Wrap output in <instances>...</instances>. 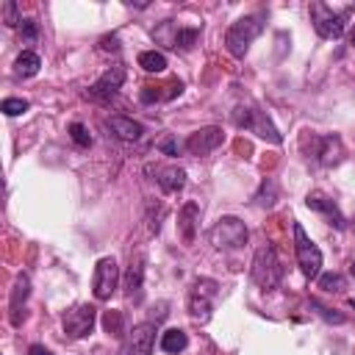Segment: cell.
Here are the masks:
<instances>
[{"mask_svg":"<svg viewBox=\"0 0 355 355\" xmlns=\"http://www.w3.org/2000/svg\"><path fill=\"white\" fill-rule=\"evenodd\" d=\"M247 225L239 216H222L216 219V225L208 230V239L216 250H239L247 244Z\"/></svg>","mask_w":355,"mask_h":355,"instance_id":"obj_6","label":"cell"},{"mask_svg":"<svg viewBox=\"0 0 355 355\" xmlns=\"http://www.w3.org/2000/svg\"><path fill=\"white\" fill-rule=\"evenodd\" d=\"M100 47H103L105 53H108V50L116 53V50H119V39H116V36H103V39H100Z\"/></svg>","mask_w":355,"mask_h":355,"instance_id":"obj_33","label":"cell"},{"mask_svg":"<svg viewBox=\"0 0 355 355\" xmlns=\"http://www.w3.org/2000/svg\"><path fill=\"white\" fill-rule=\"evenodd\" d=\"M69 136H72V141H75L78 147H89V144H92L89 128H86V125H80V122H72V125H69Z\"/></svg>","mask_w":355,"mask_h":355,"instance_id":"obj_29","label":"cell"},{"mask_svg":"<svg viewBox=\"0 0 355 355\" xmlns=\"http://www.w3.org/2000/svg\"><path fill=\"white\" fill-rule=\"evenodd\" d=\"M294 255H297V266L300 272L313 280L322 275V250L311 241V236L302 230L300 222H294Z\"/></svg>","mask_w":355,"mask_h":355,"instance_id":"obj_5","label":"cell"},{"mask_svg":"<svg viewBox=\"0 0 355 355\" xmlns=\"http://www.w3.org/2000/svg\"><path fill=\"white\" fill-rule=\"evenodd\" d=\"M316 158H319V164L322 166H336L341 158H344V144H341V139L338 136H319L316 139Z\"/></svg>","mask_w":355,"mask_h":355,"instance_id":"obj_15","label":"cell"},{"mask_svg":"<svg viewBox=\"0 0 355 355\" xmlns=\"http://www.w3.org/2000/svg\"><path fill=\"white\" fill-rule=\"evenodd\" d=\"M349 272H352V277H355V261H352V266H349Z\"/></svg>","mask_w":355,"mask_h":355,"instance_id":"obj_37","label":"cell"},{"mask_svg":"<svg viewBox=\"0 0 355 355\" xmlns=\"http://www.w3.org/2000/svg\"><path fill=\"white\" fill-rule=\"evenodd\" d=\"M97 322V308L94 305H75L72 311L64 313V333L69 338H83L92 333Z\"/></svg>","mask_w":355,"mask_h":355,"instance_id":"obj_11","label":"cell"},{"mask_svg":"<svg viewBox=\"0 0 355 355\" xmlns=\"http://www.w3.org/2000/svg\"><path fill=\"white\" fill-rule=\"evenodd\" d=\"M222 139H225V133H222V128H216V125H208V128H200V130H194L186 141H183V147L191 153V155H208V153H214L219 144H222Z\"/></svg>","mask_w":355,"mask_h":355,"instance_id":"obj_12","label":"cell"},{"mask_svg":"<svg viewBox=\"0 0 355 355\" xmlns=\"http://www.w3.org/2000/svg\"><path fill=\"white\" fill-rule=\"evenodd\" d=\"M349 44L355 47V28H352V33H349Z\"/></svg>","mask_w":355,"mask_h":355,"instance_id":"obj_36","label":"cell"},{"mask_svg":"<svg viewBox=\"0 0 355 355\" xmlns=\"http://www.w3.org/2000/svg\"><path fill=\"white\" fill-rule=\"evenodd\" d=\"M103 327H105L108 336H122V333H125V327H122V313H119V311H105Z\"/></svg>","mask_w":355,"mask_h":355,"instance_id":"obj_26","label":"cell"},{"mask_svg":"<svg viewBox=\"0 0 355 355\" xmlns=\"http://www.w3.org/2000/svg\"><path fill=\"white\" fill-rule=\"evenodd\" d=\"M352 227H355V219H352Z\"/></svg>","mask_w":355,"mask_h":355,"instance_id":"obj_39","label":"cell"},{"mask_svg":"<svg viewBox=\"0 0 355 355\" xmlns=\"http://www.w3.org/2000/svg\"><path fill=\"white\" fill-rule=\"evenodd\" d=\"M349 305H352V308H355V300H349Z\"/></svg>","mask_w":355,"mask_h":355,"instance_id":"obj_38","label":"cell"},{"mask_svg":"<svg viewBox=\"0 0 355 355\" xmlns=\"http://www.w3.org/2000/svg\"><path fill=\"white\" fill-rule=\"evenodd\" d=\"M344 286H347V280L338 272H322L319 275V288H324V291H344Z\"/></svg>","mask_w":355,"mask_h":355,"instance_id":"obj_24","label":"cell"},{"mask_svg":"<svg viewBox=\"0 0 355 355\" xmlns=\"http://www.w3.org/2000/svg\"><path fill=\"white\" fill-rule=\"evenodd\" d=\"M28 294H31V280H28V275L22 272V275H17L14 288H11V300H8V319H11L14 327H19L22 319H25V302H28Z\"/></svg>","mask_w":355,"mask_h":355,"instance_id":"obj_13","label":"cell"},{"mask_svg":"<svg viewBox=\"0 0 355 355\" xmlns=\"http://www.w3.org/2000/svg\"><path fill=\"white\" fill-rule=\"evenodd\" d=\"M153 347H155V324L141 322V324H133V330L125 333L122 355H153Z\"/></svg>","mask_w":355,"mask_h":355,"instance_id":"obj_9","label":"cell"},{"mask_svg":"<svg viewBox=\"0 0 355 355\" xmlns=\"http://www.w3.org/2000/svg\"><path fill=\"white\" fill-rule=\"evenodd\" d=\"M250 275H252V283L261 286L263 291L277 288V283H280V277H283V266H280V258H277L275 247H269V244L258 247V252H255V258H252Z\"/></svg>","mask_w":355,"mask_h":355,"instance_id":"obj_3","label":"cell"},{"mask_svg":"<svg viewBox=\"0 0 355 355\" xmlns=\"http://www.w3.org/2000/svg\"><path fill=\"white\" fill-rule=\"evenodd\" d=\"M158 150H161V153H166V155H178V153H180V141L169 136V139L158 141Z\"/></svg>","mask_w":355,"mask_h":355,"instance_id":"obj_32","label":"cell"},{"mask_svg":"<svg viewBox=\"0 0 355 355\" xmlns=\"http://www.w3.org/2000/svg\"><path fill=\"white\" fill-rule=\"evenodd\" d=\"M311 308H313V311H316V313H319V316H322L324 322H333V324H341V322H344V316H341V313H333L330 308H324V305H319L316 300H311Z\"/></svg>","mask_w":355,"mask_h":355,"instance_id":"obj_30","label":"cell"},{"mask_svg":"<svg viewBox=\"0 0 355 355\" xmlns=\"http://www.w3.org/2000/svg\"><path fill=\"white\" fill-rule=\"evenodd\" d=\"M197 216H200L197 202H186L178 211V227H180V233H183L186 241H194V222H197Z\"/></svg>","mask_w":355,"mask_h":355,"instance_id":"obj_19","label":"cell"},{"mask_svg":"<svg viewBox=\"0 0 355 355\" xmlns=\"http://www.w3.org/2000/svg\"><path fill=\"white\" fill-rule=\"evenodd\" d=\"M216 294H219V283L211 280V277H197L189 288V297H186V311L189 316L197 322V324H205L214 313V302H216Z\"/></svg>","mask_w":355,"mask_h":355,"instance_id":"obj_2","label":"cell"},{"mask_svg":"<svg viewBox=\"0 0 355 355\" xmlns=\"http://www.w3.org/2000/svg\"><path fill=\"white\" fill-rule=\"evenodd\" d=\"M305 205H308L311 211L324 214V216H327V222H330V225H336L338 230H344V227H347V222H344V216H341L338 205H336L330 197H324V194H319V191H311V194L305 197Z\"/></svg>","mask_w":355,"mask_h":355,"instance_id":"obj_14","label":"cell"},{"mask_svg":"<svg viewBox=\"0 0 355 355\" xmlns=\"http://www.w3.org/2000/svg\"><path fill=\"white\" fill-rule=\"evenodd\" d=\"M186 344H189V336H186L180 327H169V330H164V333H161V349H164V352H169V355L183 352V349H186Z\"/></svg>","mask_w":355,"mask_h":355,"instance_id":"obj_21","label":"cell"},{"mask_svg":"<svg viewBox=\"0 0 355 355\" xmlns=\"http://www.w3.org/2000/svg\"><path fill=\"white\" fill-rule=\"evenodd\" d=\"M28 355H53V352H50L44 344H31V347H28Z\"/></svg>","mask_w":355,"mask_h":355,"instance_id":"obj_35","label":"cell"},{"mask_svg":"<svg viewBox=\"0 0 355 355\" xmlns=\"http://www.w3.org/2000/svg\"><path fill=\"white\" fill-rule=\"evenodd\" d=\"M122 80H125V67H122V64H114L111 69H105V72L89 86L86 97L94 100V103H111V100L116 97Z\"/></svg>","mask_w":355,"mask_h":355,"instance_id":"obj_8","label":"cell"},{"mask_svg":"<svg viewBox=\"0 0 355 355\" xmlns=\"http://www.w3.org/2000/svg\"><path fill=\"white\" fill-rule=\"evenodd\" d=\"M155 183L161 186V191L166 194H175L186 186V169L180 166H158L155 169Z\"/></svg>","mask_w":355,"mask_h":355,"instance_id":"obj_17","label":"cell"},{"mask_svg":"<svg viewBox=\"0 0 355 355\" xmlns=\"http://www.w3.org/2000/svg\"><path fill=\"white\" fill-rule=\"evenodd\" d=\"M116 283H119V269H116V261L111 255L100 258L97 266H94V297L97 300H111V294L116 291Z\"/></svg>","mask_w":355,"mask_h":355,"instance_id":"obj_10","label":"cell"},{"mask_svg":"<svg viewBox=\"0 0 355 355\" xmlns=\"http://www.w3.org/2000/svg\"><path fill=\"white\" fill-rule=\"evenodd\" d=\"M261 31H263V14H247V17L236 19V22L227 28V33H225V47H227V53H230L233 58H244L247 50H250V44H252V39H255Z\"/></svg>","mask_w":355,"mask_h":355,"instance_id":"obj_1","label":"cell"},{"mask_svg":"<svg viewBox=\"0 0 355 355\" xmlns=\"http://www.w3.org/2000/svg\"><path fill=\"white\" fill-rule=\"evenodd\" d=\"M233 125L244 128V130H250V133H255L261 139H269L272 144H280V139H283L277 133V128L272 125V119L266 116V111H261L255 105H236L233 108Z\"/></svg>","mask_w":355,"mask_h":355,"instance_id":"obj_4","label":"cell"},{"mask_svg":"<svg viewBox=\"0 0 355 355\" xmlns=\"http://www.w3.org/2000/svg\"><path fill=\"white\" fill-rule=\"evenodd\" d=\"M153 100H161V92L153 89V86H144L141 89V103H153Z\"/></svg>","mask_w":355,"mask_h":355,"instance_id":"obj_34","label":"cell"},{"mask_svg":"<svg viewBox=\"0 0 355 355\" xmlns=\"http://www.w3.org/2000/svg\"><path fill=\"white\" fill-rule=\"evenodd\" d=\"M0 11H3V22H6L8 28H19V25H22V17H19V8H17L14 0H6Z\"/></svg>","mask_w":355,"mask_h":355,"instance_id":"obj_28","label":"cell"},{"mask_svg":"<svg viewBox=\"0 0 355 355\" xmlns=\"http://www.w3.org/2000/svg\"><path fill=\"white\" fill-rule=\"evenodd\" d=\"M141 286H144V258L136 255V258H130L128 272H125V294H128V300L139 302L141 300Z\"/></svg>","mask_w":355,"mask_h":355,"instance_id":"obj_16","label":"cell"},{"mask_svg":"<svg viewBox=\"0 0 355 355\" xmlns=\"http://www.w3.org/2000/svg\"><path fill=\"white\" fill-rule=\"evenodd\" d=\"M200 31L197 28H178V36H175V50H191L194 42H197Z\"/></svg>","mask_w":355,"mask_h":355,"instance_id":"obj_25","label":"cell"},{"mask_svg":"<svg viewBox=\"0 0 355 355\" xmlns=\"http://www.w3.org/2000/svg\"><path fill=\"white\" fill-rule=\"evenodd\" d=\"M311 22L322 39H341L347 28V14L333 11L324 3H311Z\"/></svg>","mask_w":355,"mask_h":355,"instance_id":"obj_7","label":"cell"},{"mask_svg":"<svg viewBox=\"0 0 355 355\" xmlns=\"http://www.w3.org/2000/svg\"><path fill=\"white\" fill-rule=\"evenodd\" d=\"M0 108H3L6 116H19V114H25L31 105H28V100H22V97H6Z\"/></svg>","mask_w":355,"mask_h":355,"instance_id":"obj_27","label":"cell"},{"mask_svg":"<svg viewBox=\"0 0 355 355\" xmlns=\"http://www.w3.org/2000/svg\"><path fill=\"white\" fill-rule=\"evenodd\" d=\"M108 128H111V133H114L116 139H122V141H139L141 133H144L141 122H136V119H130V116H111V119H108Z\"/></svg>","mask_w":355,"mask_h":355,"instance_id":"obj_18","label":"cell"},{"mask_svg":"<svg viewBox=\"0 0 355 355\" xmlns=\"http://www.w3.org/2000/svg\"><path fill=\"white\" fill-rule=\"evenodd\" d=\"M39 67H42V58H39V53H33V50H22V53L17 55V61H14V72H17L19 78H33V75L39 72Z\"/></svg>","mask_w":355,"mask_h":355,"instance_id":"obj_20","label":"cell"},{"mask_svg":"<svg viewBox=\"0 0 355 355\" xmlns=\"http://www.w3.org/2000/svg\"><path fill=\"white\" fill-rule=\"evenodd\" d=\"M178 28H180V25H175L172 19H164V22H161V25L153 31V36H155V42H161V44H166V47H175Z\"/></svg>","mask_w":355,"mask_h":355,"instance_id":"obj_23","label":"cell"},{"mask_svg":"<svg viewBox=\"0 0 355 355\" xmlns=\"http://www.w3.org/2000/svg\"><path fill=\"white\" fill-rule=\"evenodd\" d=\"M139 67L144 72H164L166 69V55L158 53V50H144V53H139Z\"/></svg>","mask_w":355,"mask_h":355,"instance_id":"obj_22","label":"cell"},{"mask_svg":"<svg viewBox=\"0 0 355 355\" xmlns=\"http://www.w3.org/2000/svg\"><path fill=\"white\" fill-rule=\"evenodd\" d=\"M19 33H22V39H25V42H33V39L39 36V25H36V19H22Z\"/></svg>","mask_w":355,"mask_h":355,"instance_id":"obj_31","label":"cell"}]
</instances>
